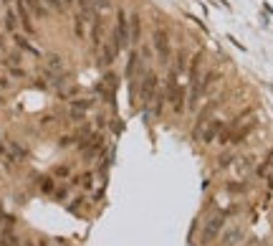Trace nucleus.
I'll use <instances>...</instances> for the list:
<instances>
[{"mask_svg": "<svg viewBox=\"0 0 273 246\" xmlns=\"http://www.w3.org/2000/svg\"><path fill=\"white\" fill-rule=\"evenodd\" d=\"M149 43H152V49H155V53H157V61H159L162 66H170V61H172V43H170V28H167L164 23H157L155 28H152Z\"/></svg>", "mask_w": 273, "mask_h": 246, "instance_id": "f257e3e1", "label": "nucleus"}, {"mask_svg": "<svg viewBox=\"0 0 273 246\" xmlns=\"http://www.w3.org/2000/svg\"><path fill=\"white\" fill-rule=\"evenodd\" d=\"M114 41H116V46L119 51H124L129 49V10L127 8H116L114 10V25H112V33H109Z\"/></svg>", "mask_w": 273, "mask_h": 246, "instance_id": "f03ea898", "label": "nucleus"}, {"mask_svg": "<svg viewBox=\"0 0 273 246\" xmlns=\"http://www.w3.org/2000/svg\"><path fill=\"white\" fill-rule=\"evenodd\" d=\"M89 51L91 56H99L104 41H106V16L104 13H94V18L89 23Z\"/></svg>", "mask_w": 273, "mask_h": 246, "instance_id": "7ed1b4c3", "label": "nucleus"}, {"mask_svg": "<svg viewBox=\"0 0 273 246\" xmlns=\"http://www.w3.org/2000/svg\"><path fill=\"white\" fill-rule=\"evenodd\" d=\"M225 221H228V213H212L210 219L205 221V228H203V234H200V241H197V246H212L220 234H223V228H225Z\"/></svg>", "mask_w": 273, "mask_h": 246, "instance_id": "20e7f679", "label": "nucleus"}, {"mask_svg": "<svg viewBox=\"0 0 273 246\" xmlns=\"http://www.w3.org/2000/svg\"><path fill=\"white\" fill-rule=\"evenodd\" d=\"M157 92H159V76L152 69H147L144 74H142V79H139V104H142L144 112L149 109L152 102H155V94Z\"/></svg>", "mask_w": 273, "mask_h": 246, "instance_id": "39448f33", "label": "nucleus"}, {"mask_svg": "<svg viewBox=\"0 0 273 246\" xmlns=\"http://www.w3.org/2000/svg\"><path fill=\"white\" fill-rule=\"evenodd\" d=\"M164 94H167V107H170L175 114L185 112V102H187V89L182 81H167L164 86Z\"/></svg>", "mask_w": 273, "mask_h": 246, "instance_id": "423d86ee", "label": "nucleus"}, {"mask_svg": "<svg viewBox=\"0 0 273 246\" xmlns=\"http://www.w3.org/2000/svg\"><path fill=\"white\" fill-rule=\"evenodd\" d=\"M121 51H119V46H116V41L109 36L104 41V46H101V51H99V66L101 69H109V66H114V61H116V56H119Z\"/></svg>", "mask_w": 273, "mask_h": 246, "instance_id": "0eeeda50", "label": "nucleus"}, {"mask_svg": "<svg viewBox=\"0 0 273 246\" xmlns=\"http://www.w3.org/2000/svg\"><path fill=\"white\" fill-rule=\"evenodd\" d=\"M225 124H228L225 120H207V124L203 127V132H200V142L203 145H215V140L220 137Z\"/></svg>", "mask_w": 273, "mask_h": 246, "instance_id": "6e6552de", "label": "nucleus"}, {"mask_svg": "<svg viewBox=\"0 0 273 246\" xmlns=\"http://www.w3.org/2000/svg\"><path fill=\"white\" fill-rule=\"evenodd\" d=\"M142 33H144V25H142V16L139 13H129V49H136L139 43L144 41L142 38Z\"/></svg>", "mask_w": 273, "mask_h": 246, "instance_id": "1a4fd4ad", "label": "nucleus"}, {"mask_svg": "<svg viewBox=\"0 0 273 246\" xmlns=\"http://www.w3.org/2000/svg\"><path fill=\"white\" fill-rule=\"evenodd\" d=\"M203 64H205V51H197L190 56V64H187V74H185V81L187 84H195L203 74Z\"/></svg>", "mask_w": 273, "mask_h": 246, "instance_id": "9d476101", "label": "nucleus"}, {"mask_svg": "<svg viewBox=\"0 0 273 246\" xmlns=\"http://www.w3.org/2000/svg\"><path fill=\"white\" fill-rule=\"evenodd\" d=\"M94 180H96V175L91 170H86V172H81V175H71L68 185L71 188H79L81 193H89V191H94Z\"/></svg>", "mask_w": 273, "mask_h": 246, "instance_id": "9b49d317", "label": "nucleus"}, {"mask_svg": "<svg viewBox=\"0 0 273 246\" xmlns=\"http://www.w3.org/2000/svg\"><path fill=\"white\" fill-rule=\"evenodd\" d=\"M10 41H13V46L18 49V51H23V53H33V56H41V53H38V49L28 41V36H25V33L15 31V33H10Z\"/></svg>", "mask_w": 273, "mask_h": 246, "instance_id": "f8f14e48", "label": "nucleus"}, {"mask_svg": "<svg viewBox=\"0 0 273 246\" xmlns=\"http://www.w3.org/2000/svg\"><path fill=\"white\" fill-rule=\"evenodd\" d=\"M3 28H5V33L10 36V33H15L21 28V21H18V13H15V8L13 5H8L5 8V16H3Z\"/></svg>", "mask_w": 273, "mask_h": 246, "instance_id": "ddd939ff", "label": "nucleus"}, {"mask_svg": "<svg viewBox=\"0 0 273 246\" xmlns=\"http://www.w3.org/2000/svg\"><path fill=\"white\" fill-rule=\"evenodd\" d=\"M235 160H238V152H235V148H223V152H220V157H218V170H228V168H233L235 165Z\"/></svg>", "mask_w": 273, "mask_h": 246, "instance_id": "4468645a", "label": "nucleus"}, {"mask_svg": "<svg viewBox=\"0 0 273 246\" xmlns=\"http://www.w3.org/2000/svg\"><path fill=\"white\" fill-rule=\"evenodd\" d=\"M73 36H76V41H86V36H89V21L81 13L73 16Z\"/></svg>", "mask_w": 273, "mask_h": 246, "instance_id": "2eb2a0df", "label": "nucleus"}, {"mask_svg": "<svg viewBox=\"0 0 273 246\" xmlns=\"http://www.w3.org/2000/svg\"><path fill=\"white\" fill-rule=\"evenodd\" d=\"M240 239H243V228H228L225 234L220 236V241H218V246H238L240 244Z\"/></svg>", "mask_w": 273, "mask_h": 246, "instance_id": "dca6fc26", "label": "nucleus"}, {"mask_svg": "<svg viewBox=\"0 0 273 246\" xmlns=\"http://www.w3.org/2000/svg\"><path fill=\"white\" fill-rule=\"evenodd\" d=\"M25 5H28V10L33 13V18H38V21H46L48 18V8L43 5V0H25Z\"/></svg>", "mask_w": 273, "mask_h": 246, "instance_id": "f3484780", "label": "nucleus"}, {"mask_svg": "<svg viewBox=\"0 0 273 246\" xmlns=\"http://www.w3.org/2000/svg\"><path fill=\"white\" fill-rule=\"evenodd\" d=\"M21 64H23V51H18V49L5 51V59H3L5 71H8V69H15V66H21Z\"/></svg>", "mask_w": 273, "mask_h": 246, "instance_id": "a211bd4d", "label": "nucleus"}, {"mask_svg": "<svg viewBox=\"0 0 273 246\" xmlns=\"http://www.w3.org/2000/svg\"><path fill=\"white\" fill-rule=\"evenodd\" d=\"M51 175H53L56 180H68V178L73 175V168L66 165V163H64V165H53V168H51Z\"/></svg>", "mask_w": 273, "mask_h": 246, "instance_id": "6ab92c4d", "label": "nucleus"}, {"mask_svg": "<svg viewBox=\"0 0 273 246\" xmlns=\"http://www.w3.org/2000/svg\"><path fill=\"white\" fill-rule=\"evenodd\" d=\"M38 188H41V193L51 196V193L56 191V178H53V175H43V178H38Z\"/></svg>", "mask_w": 273, "mask_h": 246, "instance_id": "aec40b11", "label": "nucleus"}, {"mask_svg": "<svg viewBox=\"0 0 273 246\" xmlns=\"http://www.w3.org/2000/svg\"><path fill=\"white\" fill-rule=\"evenodd\" d=\"M136 51H139V56H142V61H144V64L152 59V56H155V49H152V43H149V41H142L139 46H136Z\"/></svg>", "mask_w": 273, "mask_h": 246, "instance_id": "412c9836", "label": "nucleus"}, {"mask_svg": "<svg viewBox=\"0 0 273 246\" xmlns=\"http://www.w3.org/2000/svg\"><path fill=\"white\" fill-rule=\"evenodd\" d=\"M46 61H48V69L56 71V74H58V71H64V61H61L58 53H48V56H46Z\"/></svg>", "mask_w": 273, "mask_h": 246, "instance_id": "4be33fe9", "label": "nucleus"}, {"mask_svg": "<svg viewBox=\"0 0 273 246\" xmlns=\"http://www.w3.org/2000/svg\"><path fill=\"white\" fill-rule=\"evenodd\" d=\"M86 200H89V198H86V193L76 196V198L71 200V203H68V211H71V213H81V208L86 206Z\"/></svg>", "mask_w": 273, "mask_h": 246, "instance_id": "5701e85b", "label": "nucleus"}, {"mask_svg": "<svg viewBox=\"0 0 273 246\" xmlns=\"http://www.w3.org/2000/svg\"><path fill=\"white\" fill-rule=\"evenodd\" d=\"M225 191H228V193H238V196H240V193H246V191H248V183H240V180H230V183L225 185Z\"/></svg>", "mask_w": 273, "mask_h": 246, "instance_id": "b1692460", "label": "nucleus"}, {"mask_svg": "<svg viewBox=\"0 0 273 246\" xmlns=\"http://www.w3.org/2000/svg\"><path fill=\"white\" fill-rule=\"evenodd\" d=\"M43 5L48 8V10H53V13H58V16H64V13H66V8H64L61 0H43Z\"/></svg>", "mask_w": 273, "mask_h": 246, "instance_id": "393cba45", "label": "nucleus"}, {"mask_svg": "<svg viewBox=\"0 0 273 246\" xmlns=\"http://www.w3.org/2000/svg\"><path fill=\"white\" fill-rule=\"evenodd\" d=\"M68 191H71V185H61V188L56 185V191L51 193V198L53 200H66L68 198Z\"/></svg>", "mask_w": 273, "mask_h": 246, "instance_id": "a878e982", "label": "nucleus"}, {"mask_svg": "<svg viewBox=\"0 0 273 246\" xmlns=\"http://www.w3.org/2000/svg\"><path fill=\"white\" fill-rule=\"evenodd\" d=\"M94 10L106 16V10H112V0H94Z\"/></svg>", "mask_w": 273, "mask_h": 246, "instance_id": "bb28decb", "label": "nucleus"}, {"mask_svg": "<svg viewBox=\"0 0 273 246\" xmlns=\"http://www.w3.org/2000/svg\"><path fill=\"white\" fill-rule=\"evenodd\" d=\"M76 145V135H61L58 137V148H73Z\"/></svg>", "mask_w": 273, "mask_h": 246, "instance_id": "cd10ccee", "label": "nucleus"}, {"mask_svg": "<svg viewBox=\"0 0 273 246\" xmlns=\"http://www.w3.org/2000/svg\"><path fill=\"white\" fill-rule=\"evenodd\" d=\"M8 76H13V79H23V76H25V69H23V66L8 69Z\"/></svg>", "mask_w": 273, "mask_h": 246, "instance_id": "c85d7f7f", "label": "nucleus"}, {"mask_svg": "<svg viewBox=\"0 0 273 246\" xmlns=\"http://www.w3.org/2000/svg\"><path fill=\"white\" fill-rule=\"evenodd\" d=\"M0 51H8V38H5V33H0Z\"/></svg>", "mask_w": 273, "mask_h": 246, "instance_id": "c756f323", "label": "nucleus"}, {"mask_svg": "<svg viewBox=\"0 0 273 246\" xmlns=\"http://www.w3.org/2000/svg\"><path fill=\"white\" fill-rule=\"evenodd\" d=\"M8 86H10V81H8V74H5V76L0 74V92H3V89H8Z\"/></svg>", "mask_w": 273, "mask_h": 246, "instance_id": "7c9ffc66", "label": "nucleus"}, {"mask_svg": "<svg viewBox=\"0 0 273 246\" xmlns=\"http://www.w3.org/2000/svg\"><path fill=\"white\" fill-rule=\"evenodd\" d=\"M61 3H64V8L68 10V8H73V3H76V0H61Z\"/></svg>", "mask_w": 273, "mask_h": 246, "instance_id": "2f4dec72", "label": "nucleus"}, {"mask_svg": "<svg viewBox=\"0 0 273 246\" xmlns=\"http://www.w3.org/2000/svg\"><path fill=\"white\" fill-rule=\"evenodd\" d=\"M25 246H38V244H33V241H28V244H25Z\"/></svg>", "mask_w": 273, "mask_h": 246, "instance_id": "473e14b6", "label": "nucleus"}, {"mask_svg": "<svg viewBox=\"0 0 273 246\" xmlns=\"http://www.w3.org/2000/svg\"><path fill=\"white\" fill-rule=\"evenodd\" d=\"M248 246H263V244H253V241H250V244H248Z\"/></svg>", "mask_w": 273, "mask_h": 246, "instance_id": "72a5a7b5", "label": "nucleus"}]
</instances>
